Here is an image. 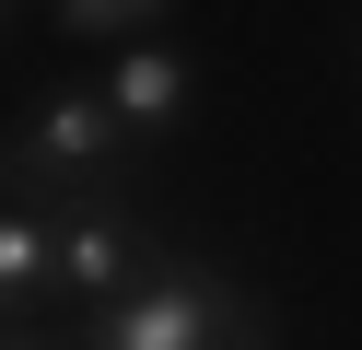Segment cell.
Returning <instances> with one entry per match:
<instances>
[{
  "label": "cell",
  "mask_w": 362,
  "mask_h": 350,
  "mask_svg": "<svg viewBox=\"0 0 362 350\" xmlns=\"http://www.w3.org/2000/svg\"><path fill=\"white\" fill-rule=\"evenodd\" d=\"M105 199H141V140L105 117L94 82L35 93L0 140V210H105Z\"/></svg>",
  "instance_id": "obj_1"
},
{
  "label": "cell",
  "mask_w": 362,
  "mask_h": 350,
  "mask_svg": "<svg viewBox=\"0 0 362 350\" xmlns=\"http://www.w3.org/2000/svg\"><path fill=\"white\" fill-rule=\"evenodd\" d=\"M82 350H269V315L245 303V280L222 269V257L164 245V269L129 303L82 315Z\"/></svg>",
  "instance_id": "obj_2"
},
{
  "label": "cell",
  "mask_w": 362,
  "mask_h": 350,
  "mask_svg": "<svg viewBox=\"0 0 362 350\" xmlns=\"http://www.w3.org/2000/svg\"><path fill=\"white\" fill-rule=\"evenodd\" d=\"M152 269H164V233L141 222V199L59 210V303H71V315H105V303H129Z\"/></svg>",
  "instance_id": "obj_3"
},
{
  "label": "cell",
  "mask_w": 362,
  "mask_h": 350,
  "mask_svg": "<svg viewBox=\"0 0 362 350\" xmlns=\"http://www.w3.org/2000/svg\"><path fill=\"white\" fill-rule=\"evenodd\" d=\"M105 117H117L129 140H175V129H199V47L187 35H141V47H117V59H105Z\"/></svg>",
  "instance_id": "obj_4"
},
{
  "label": "cell",
  "mask_w": 362,
  "mask_h": 350,
  "mask_svg": "<svg viewBox=\"0 0 362 350\" xmlns=\"http://www.w3.org/2000/svg\"><path fill=\"white\" fill-rule=\"evenodd\" d=\"M47 23H59L71 47H105V59H117V47H141L152 23H175V0H59Z\"/></svg>",
  "instance_id": "obj_5"
},
{
  "label": "cell",
  "mask_w": 362,
  "mask_h": 350,
  "mask_svg": "<svg viewBox=\"0 0 362 350\" xmlns=\"http://www.w3.org/2000/svg\"><path fill=\"white\" fill-rule=\"evenodd\" d=\"M0 350H82V339H59V327H0Z\"/></svg>",
  "instance_id": "obj_6"
},
{
  "label": "cell",
  "mask_w": 362,
  "mask_h": 350,
  "mask_svg": "<svg viewBox=\"0 0 362 350\" xmlns=\"http://www.w3.org/2000/svg\"><path fill=\"white\" fill-rule=\"evenodd\" d=\"M0 23H12V12H0Z\"/></svg>",
  "instance_id": "obj_7"
}]
</instances>
